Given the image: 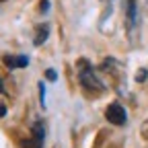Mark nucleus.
Segmentation results:
<instances>
[{"mask_svg":"<svg viewBox=\"0 0 148 148\" xmlns=\"http://www.w3.org/2000/svg\"><path fill=\"white\" fill-rule=\"evenodd\" d=\"M78 80L84 88L92 90V88H97V90H103V82L97 78V74L92 72V68L88 66L86 60H78Z\"/></svg>","mask_w":148,"mask_h":148,"instance_id":"1","label":"nucleus"},{"mask_svg":"<svg viewBox=\"0 0 148 148\" xmlns=\"http://www.w3.org/2000/svg\"><path fill=\"white\" fill-rule=\"evenodd\" d=\"M105 117L113 125H123L127 121V113H125V109L119 103H109V107L105 109Z\"/></svg>","mask_w":148,"mask_h":148,"instance_id":"2","label":"nucleus"},{"mask_svg":"<svg viewBox=\"0 0 148 148\" xmlns=\"http://www.w3.org/2000/svg\"><path fill=\"white\" fill-rule=\"evenodd\" d=\"M4 64L8 68H25L29 64L27 56H4Z\"/></svg>","mask_w":148,"mask_h":148,"instance_id":"3","label":"nucleus"},{"mask_svg":"<svg viewBox=\"0 0 148 148\" xmlns=\"http://www.w3.org/2000/svg\"><path fill=\"white\" fill-rule=\"evenodd\" d=\"M31 136L37 138V140L43 144V140H45V127H43V121H39V119L33 121V125H31Z\"/></svg>","mask_w":148,"mask_h":148,"instance_id":"4","label":"nucleus"},{"mask_svg":"<svg viewBox=\"0 0 148 148\" xmlns=\"http://www.w3.org/2000/svg\"><path fill=\"white\" fill-rule=\"evenodd\" d=\"M47 35H49V25H43V27H39L37 29V33H35V45H43L45 41H47Z\"/></svg>","mask_w":148,"mask_h":148,"instance_id":"5","label":"nucleus"},{"mask_svg":"<svg viewBox=\"0 0 148 148\" xmlns=\"http://www.w3.org/2000/svg\"><path fill=\"white\" fill-rule=\"evenodd\" d=\"M127 23H136V0H127Z\"/></svg>","mask_w":148,"mask_h":148,"instance_id":"6","label":"nucleus"},{"mask_svg":"<svg viewBox=\"0 0 148 148\" xmlns=\"http://www.w3.org/2000/svg\"><path fill=\"white\" fill-rule=\"evenodd\" d=\"M41 146H43V144L37 140V138H33V136H31L29 140H25V142H23V148H41Z\"/></svg>","mask_w":148,"mask_h":148,"instance_id":"7","label":"nucleus"},{"mask_svg":"<svg viewBox=\"0 0 148 148\" xmlns=\"http://www.w3.org/2000/svg\"><path fill=\"white\" fill-rule=\"evenodd\" d=\"M39 103H41V107H45V86H43V82H39Z\"/></svg>","mask_w":148,"mask_h":148,"instance_id":"8","label":"nucleus"},{"mask_svg":"<svg viewBox=\"0 0 148 148\" xmlns=\"http://www.w3.org/2000/svg\"><path fill=\"white\" fill-rule=\"evenodd\" d=\"M146 76H148L146 70H144V68H140V70H138V74H136V80H138V82H144V80H146Z\"/></svg>","mask_w":148,"mask_h":148,"instance_id":"9","label":"nucleus"},{"mask_svg":"<svg viewBox=\"0 0 148 148\" xmlns=\"http://www.w3.org/2000/svg\"><path fill=\"white\" fill-rule=\"evenodd\" d=\"M39 10L41 12H47L49 10V0H41V2H39Z\"/></svg>","mask_w":148,"mask_h":148,"instance_id":"10","label":"nucleus"},{"mask_svg":"<svg viewBox=\"0 0 148 148\" xmlns=\"http://www.w3.org/2000/svg\"><path fill=\"white\" fill-rule=\"evenodd\" d=\"M45 76H47V80H56V78H58V74H56V70H45Z\"/></svg>","mask_w":148,"mask_h":148,"instance_id":"11","label":"nucleus"},{"mask_svg":"<svg viewBox=\"0 0 148 148\" xmlns=\"http://www.w3.org/2000/svg\"><path fill=\"white\" fill-rule=\"evenodd\" d=\"M140 134H142L144 138H148V119L144 121V125H142V130H140Z\"/></svg>","mask_w":148,"mask_h":148,"instance_id":"12","label":"nucleus"},{"mask_svg":"<svg viewBox=\"0 0 148 148\" xmlns=\"http://www.w3.org/2000/svg\"><path fill=\"white\" fill-rule=\"evenodd\" d=\"M4 115H6V107L0 105V117H4Z\"/></svg>","mask_w":148,"mask_h":148,"instance_id":"13","label":"nucleus"},{"mask_svg":"<svg viewBox=\"0 0 148 148\" xmlns=\"http://www.w3.org/2000/svg\"><path fill=\"white\" fill-rule=\"evenodd\" d=\"M0 92H2V95H6V88H4V82H2V78H0Z\"/></svg>","mask_w":148,"mask_h":148,"instance_id":"14","label":"nucleus"},{"mask_svg":"<svg viewBox=\"0 0 148 148\" xmlns=\"http://www.w3.org/2000/svg\"><path fill=\"white\" fill-rule=\"evenodd\" d=\"M0 2H2V0H0Z\"/></svg>","mask_w":148,"mask_h":148,"instance_id":"15","label":"nucleus"}]
</instances>
